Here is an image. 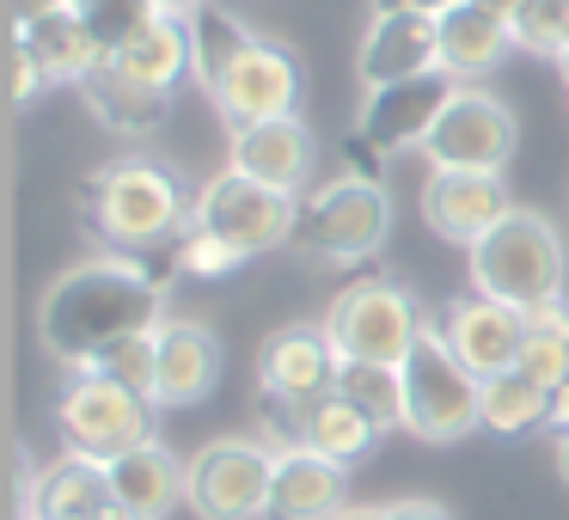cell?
<instances>
[{
    "instance_id": "1",
    "label": "cell",
    "mask_w": 569,
    "mask_h": 520,
    "mask_svg": "<svg viewBox=\"0 0 569 520\" xmlns=\"http://www.w3.org/2000/svg\"><path fill=\"white\" fill-rule=\"evenodd\" d=\"M166 324V282L129 258H87L62 270L38 300V343L50 361L87 373L111 343Z\"/></svg>"
},
{
    "instance_id": "2",
    "label": "cell",
    "mask_w": 569,
    "mask_h": 520,
    "mask_svg": "<svg viewBox=\"0 0 569 520\" xmlns=\"http://www.w3.org/2000/svg\"><path fill=\"white\" fill-rule=\"evenodd\" d=\"M80 214H87V227L104 246L148 251V246H160V239L184 233L197 202L184 197V178L166 160H153V153H123V160L99 166V172L87 178Z\"/></svg>"
},
{
    "instance_id": "3",
    "label": "cell",
    "mask_w": 569,
    "mask_h": 520,
    "mask_svg": "<svg viewBox=\"0 0 569 520\" xmlns=\"http://www.w3.org/2000/svg\"><path fill=\"white\" fill-rule=\"evenodd\" d=\"M471 282H478V294L520 307V312L551 307V300H563L569 251L539 209H515L508 221H496L471 246Z\"/></svg>"
},
{
    "instance_id": "4",
    "label": "cell",
    "mask_w": 569,
    "mask_h": 520,
    "mask_svg": "<svg viewBox=\"0 0 569 520\" xmlns=\"http://www.w3.org/2000/svg\"><path fill=\"white\" fill-rule=\"evenodd\" d=\"M386 233H392V197L368 172H343L300 197L295 251L312 263H361L386 246Z\"/></svg>"
},
{
    "instance_id": "5",
    "label": "cell",
    "mask_w": 569,
    "mask_h": 520,
    "mask_svg": "<svg viewBox=\"0 0 569 520\" xmlns=\"http://www.w3.org/2000/svg\"><path fill=\"white\" fill-rule=\"evenodd\" d=\"M398 373H405V429L417 441H459V434L483 429V380L447 349L435 319Z\"/></svg>"
},
{
    "instance_id": "6",
    "label": "cell",
    "mask_w": 569,
    "mask_h": 520,
    "mask_svg": "<svg viewBox=\"0 0 569 520\" xmlns=\"http://www.w3.org/2000/svg\"><path fill=\"white\" fill-rule=\"evenodd\" d=\"M422 331H429V312H422L398 282H386V276L343 288V294L331 300V312H325V337H331L337 361L405 368Z\"/></svg>"
},
{
    "instance_id": "7",
    "label": "cell",
    "mask_w": 569,
    "mask_h": 520,
    "mask_svg": "<svg viewBox=\"0 0 569 520\" xmlns=\"http://www.w3.org/2000/svg\"><path fill=\"white\" fill-rule=\"evenodd\" d=\"M56 422L68 434V453L99 459V466H111V459H123V453L153 441V404L117 380H99V373H74L62 386Z\"/></svg>"
},
{
    "instance_id": "8",
    "label": "cell",
    "mask_w": 569,
    "mask_h": 520,
    "mask_svg": "<svg viewBox=\"0 0 569 520\" xmlns=\"http://www.w3.org/2000/svg\"><path fill=\"white\" fill-rule=\"evenodd\" d=\"M184 483V508H197V520H258L270 514L276 490V447L251 441V434H221V441L197 447Z\"/></svg>"
},
{
    "instance_id": "9",
    "label": "cell",
    "mask_w": 569,
    "mask_h": 520,
    "mask_svg": "<svg viewBox=\"0 0 569 520\" xmlns=\"http://www.w3.org/2000/svg\"><path fill=\"white\" fill-rule=\"evenodd\" d=\"M197 227H209L214 239H227L233 251L246 258H263L276 246H295V227H300V202L282 197V190H263L251 184L246 172H214L209 184L197 190Z\"/></svg>"
},
{
    "instance_id": "10",
    "label": "cell",
    "mask_w": 569,
    "mask_h": 520,
    "mask_svg": "<svg viewBox=\"0 0 569 520\" xmlns=\"http://www.w3.org/2000/svg\"><path fill=\"white\" fill-rule=\"evenodd\" d=\"M520 123L496 92L483 87H459L453 104L441 111V123L429 129L422 153H429L435 172H502L515 160Z\"/></svg>"
},
{
    "instance_id": "11",
    "label": "cell",
    "mask_w": 569,
    "mask_h": 520,
    "mask_svg": "<svg viewBox=\"0 0 569 520\" xmlns=\"http://www.w3.org/2000/svg\"><path fill=\"white\" fill-rule=\"evenodd\" d=\"M453 74L447 68H435V74L422 80H398V87H373L368 99H361L356 111V141L368 153H405V148H422L429 141V129L441 123V111L453 104Z\"/></svg>"
},
{
    "instance_id": "12",
    "label": "cell",
    "mask_w": 569,
    "mask_h": 520,
    "mask_svg": "<svg viewBox=\"0 0 569 520\" xmlns=\"http://www.w3.org/2000/svg\"><path fill=\"white\" fill-rule=\"evenodd\" d=\"M209 99L221 104V117L233 123V136L251 129V123H276V117H295V104H300V68H295L288 50H276V43L258 38L221 74V87H214Z\"/></svg>"
},
{
    "instance_id": "13",
    "label": "cell",
    "mask_w": 569,
    "mask_h": 520,
    "mask_svg": "<svg viewBox=\"0 0 569 520\" xmlns=\"http://www.w3.org/2000/svg\"><path fill=\"white\" fill-rule=\"evenodd\" d=\"M441 337L478 380H496V373H515L520 356H527V312L502 307L490 294H466L447 307Z\"/></svg>"
},
{
    "instance_id": "14",
    "label": "cell",
    "mask_w": 569,
    "mask_h": 520,
    "mask_svg": "<svg viewBox=\"0 0 569 520\" xmlns=\"http://www.w3.org/2000/svg\"><path fill=\"white\" fill-rule=\"evenodd\" d=\"M515 209L520 202L508 197L502 172H429V184H422V221L447 246H466V251Z\"/></svg>"
},
{
    "instance_id": "15",
    "label": "cell",
    "mask_w": 569,
    "mask_h": 520,
    "mask_svg": "<svg viewBox=\"0 0 569 520\" xmlns=\"http://www.w3.org/2000/svg\"><path fill=\"white\" fill-rule=\"evenodd\" d=\"M258 380L270 404H307L337 386V349L325 324H282L258 349Z\"/></svg>"
},
{
    "instance_id": "16",
    "label": "cell",
    "mask_w": 569,
    "mask_h": 520,
    "mask_svg": "<svg viewBox=\"0 0 569 520\" xmlns=\"http://www.w3.org/2000/svg\"><path fill=\"white\" fill-rule=\"evenodd\" d=\"M441 68V19L429 13H373L368 38H361L356 74L361 87H398V80H422Z\"/></svg>"
},
{
    "instance_id": "17",
    "label": "cell",
    "mask_w": 569,
    "mask_h": 520,
    "mask_svg": "<svg viewBox=\"0 0 569 520\" xmlns=\"http://www.w3.org/2000/svg\"><path fill=\"white\" fill-rule=\"evenodd\" d=\"M270 417L282 422V441L276 447L295 441V447H312L319 459H337V466H356V459L380 441V429H373L337 386L319 398H307V404H270Z\"/></svg>"
},
{
    "instance_id": "18",
    "label": "cell",
    "mask_w": 569,
    "mask_h": 520,
    "mask_svg": "<svg viewBox=\"0 0 569 520\" xmlns=\"http://www.w3.org/2000/svg\"><path fill=\"white\" fill-rule=\"evenodd\" d=\"M233 172H246L251 184L282 190V197L300 202L312 172V136L300 117H276V123H251L233 136Z\"/></svg>"
},
{
    "instance_id": "19",
    "label": "cell",
    "mask_w": 569,
    "mask_h": 520,
    "mask_svg": "<svg viewBox=\"0 0 569 520\" xmlns=\"http://www.w3.org/2000/svg\"><path fill=\"white\" fill-rule=\"evenodd\" d=\"M227 356H221V337L197 319H166L160 324V392L153 404L178 410V404H202L221 380Z\"/></svg>"
},
{
    "instance_id": "20",
    "label": "cell",
    "mask_w": 569,
    "mask_h": 520,
    "mask_svg": "<svg viewBox=\"0 0 569 520\" xmlns=\"http://www.w3.org/2000/svg\"><path fill=\"white\" fill-rule=\"evenodd\" d=\"M343 483L349 466L319 459L312 447H276V490H270V520H331L343 514Z\"/></svg>"
},
{
    "instance_id": "21",
    "label": "cell",
    "mask_w": 569,
    "mask_h": 520,
    "mask_svg": "<svg viewBox=\"0 0 569 520\" xmlns=\"http://www.w3.org/2000/svg\"><path fill=\"white\" fill-rule=\"evenodd\" d=\"M104 478H111V502L123 508V514H136V520H166L172 508H184L190 466L172 453V447L148 441V447H136V453L111 459V466H104Z\"/></svg>"
},
{
    "instance_id": "22",
    "label": "cell",
    "mask_w": 569,
    "mask_h": 520,
    "mask_svg": "<svg viewBox=\"0 0 569 520\" xmlns=\"http://www.w3.org/2000/svg\"><path fill=\"white\" fill-rule=\"evenodd\" d=\"M104 508H117L104 466L99 459H80V453H62L38 471L31 496L19 502V520H92Z\"/></svg>"
},
{
    "instance_id": "23",
    "label": "cell",
    "mask_w": 569,
    "mask_h": 520,
    "mask_svg": "<svg viewBox=\"0 0 569 520\" xmlns=\"http://www.w3.org/2000/svg\"><path fill=\"white\" fill-rule=\"evenodd\" d=\"M104 62H111L123 80H136V87L172 99V87L190 74V26H184V19H166V13H160L136 43H123V50L104 56Z\"/></svg>"
},
{
    "instance_id": "24",
    "label": "cell",
    "mask_w": 569,
    "mask_h": 520,
    "mask_svg": "<svg viewBox=\"0 0 569 520\" xmlns=\"http://www.w3.org/2000/svg\"><path fill=\"white\" fill-rule=\"evenodd\" d=\"M508 50H515V31H508L496 13H483V7H471V0H459L453 13H441V68L453 80L490 74Z\"/></svg>"
},
{
    "instance_id": "25",
    "label": "cell",
    "mask_w": 569,
    "mask_h": 520,
    "mask_svg": "<svg viewBox=\"0 0 569 520\" xmlns=\"http://www.w3.org/2000/svg\"><path fill=\"white\" fill-rule=\"evenodd\" d=\"M13 43H26V50L43 62V74H50V80H68V87H80V80H87L92 68L104 62L99 43L87 38V26L74 19V7H68V13L38 19V26H19Z\"/></svg>"
},
{
    "instance_id": "26",
    "label": "cell",
    "mask_w": 569,
    "mask_h": 520,
    "mask_svg": "<svg viewBox=\"0 0 569 520\" xmlns=\"http://www.w3.org/2000/svg\"><path fill=\"white\" fill-rule=\"evenodd\" d=\"M80 92H87L92 117H99L104 129H117V136H141V129H153L166 117V104H172V99H160V92L136 87V80H123L111 62L92 68V74L80 80Z\"/></svg>"
},
{
    "instance_id": "27",
    "label": "cell",
    "mask_w": 569,
    "mask_h": 520,
    "mask_svg": "<svg viewBox=\"0 0 569 520\" xmlns=\"http://www.w3.org/2000/svg\"><path fill=\"white\" fill-rule=\"evenodd\" d=\"M184 26H190V74H197L209 92L221 87L227 68H233L239 56L251 50V43H258L233 13H227V7H214V0H209V7H197V13L184 19Z\"/></svg>"
},
{
    "instance_id": "28",
    "label": "cell",
    "mask_w": 569,
    "mask_h": 520,
    "mask_svg": "<svg viewBox=\"0 0 569 520\" xmlns=\"http://www.w3.org/2000/svg\"><path fill=\"white\" fill-rule=\"evenodd\" d=\"M337 392L373 422V429H405V373L373 368V361H337Z\"/></svg>"
},
{
    "instance_id": "29",
    "label": "cell",
    "mask_w": 569,
    "mask_h": 520,
    "mask_svg": "<svg viewBox=\"0 0 569 520\" xmlns=\"http://www.w3.org/2000/svg\"><path fill=\"white\" fill-rule=\"evenodd\" d=\"M545 417H551V392L532 386L520 368L483 380V429L490 434H527V429H539Z\"/></svg>"
},
{
    "instance_id": "30",
    "label": "cell",
    "mask_w": 569,
    "mask_h": 520,
    "mask_svg": "<svg viewBox=\"0 0 569 520\" xmlns=\"http://www.w3.org/2000/svg\"><path fill=\"white\" fill-rule=\"evenodd\" d=\"M74 19L87 26V38L99 43V56H117L123 43H136L141 31L160 19L153 0H74Z\"/></svg>"
},
{
    "instance_id": "31",
    "label": "cell",
    "mask_w": 569,
    "mask_h": 520,
    "mask_svg": "<svg viewBox=\"0 0 569 520\" xmlns=\"http://www.w3.org/2000/svg\"><path fill=\"white\" fill-rule=\"evenodd\" d=\"M87 373L129 386V392H141V398L153 404V392H160V331H141V337H123V343H111Z\"/></svg>"
},
{
    "instance_id": "32",
    "label": "cell",
    "mask_w": 569,
    "mask_h": 520,
    "mask_svg": "<svg viewBox=\"0 0 569 520\" xmlns=\"http://www.w3.org/2000/svg\"><path fill=\"white\" fill-rule=\"evenodd\" d=\"M508 31H515V50L563 62L569 56V0H520V13Z\"/></svg>"
},
{
    "instance_id": "33",
    "label": "cell",
    "mask_w": 569,
    "mask_h": 520,
    "mask_svg": "<svg viewBox=\"0 0 569 520\" xmlns=\"http://www.w3.org/2000/svg\"><path fill=\"white\" fill-rule=\"evenodd\" d=\"M239 263H246V251H233L227 239H214L209 227L190 221L184 233H178V270L197 276V282H202V276H233Z\"/></svg>"
},
{
    "instance_id": "34",
    "label": "cell",
    "mask_w": 569,
    "mask_h": 520,
    "mask_svg": "<svg viewBox=\"0 0 569 520\" xmlns=\"http://www.w3.org/2000/svg\"><path fill=\"white\" fill-rule=\"evenodd\" d=\"M43 87H50V74H43V62L26 50V43H13V99H19V104H31Z\"/></svg>"
},
{
    "instance_id": "35",
    "label": "cell",
    "mask_w": 569,
    "mask_h": 520,
    "mask_svg": "<svg viewBox=\"0 0 569 520\" xmlns=\"http://www.w3.org/2000/svg\"><path fill=\"white\" fill-rule=\"evenodd\" d=\"M386 514H392V520H453L441 502H429V496H405V502H392Z\"/></svg>"
},
{
    "instance_id": "36",
    "label": "cell",
    "mask_w": 569,
    "mask_h": 520,
    "mask_svg": "<svg viewBox=\"0 0 569 520\" xmlns=\"http://www.w3.org/2000/svg\"><path fill=\"white\" fill-rule=\"evenodd\" d=\"M380 13H429V19H441V13H453L459 0H373Z\"/></svg>"
},
{
    "instance_id": "37",
    "label": "cell",
    "mask_w": 569,
    "mask_h": 520,
    "mask_svg": "<svg viewBox=\"0 0 569 520\" xmlns=\"http://www.w3.org/2000/svg\"><path fill=\"white\" fill-rule=\"evenodd\" d=\"M74 0H13V19L19 26H38V19H50V13H68Z\"/></svg>"
},
{
    "instance_id": "38",
    "label": "cell",
    "mask_w": 569,
    "mask_h": 520,
    "mask_svg": "<svg viewBox=\"0 0 569 520\" xmlns=\"http://www.w3.org/2000/svg\"><path fill=\"white\" fill-rule=\"evenodd\" d=\"M545 422H551L557 434H569V380H563V386H557V392H551V417H545Z\"/></svg>"
},
{
    "instance_id": "39",
    "label": "cell",
    "mask_w": 569,
    "mask_h": 520,
    "mask_svg": "<svg viewBox=\"0 0 569 520\" xmlns=\"http://www.w3.org/2000/svg\"><path fill=\"white\" fill-rule=\"evenodd\" d=\"M471 7H483V13H496L502 26H515V13H520V0H471Z\"/></svg>"
},
{
    "instance_id": "40",
    "label": "cell",
    "mask_w": 569,
    "mask_h": 520,
    "mask_svg": "<svg viewBox=\"0 0 569 520\" xmlns=\"http://www.w3.org/2000/svg\"><path fill=\"white\" fill-rule=\"evenodd\" d=\"M153 7H160L166 19H190L197 7H209V0H153Z\"/></svg>"
},
{
    "instance_id": "41",
    "label": "cell",
    "mask_w": 569,
    "mask_h": 520,
    "mask_svg": "<svg viewBox=\"0 0 569 520\" xmlns=\"http://www.w3.org/2000/svg\"><path fill=\"white\" fill-rule=\"evenodd\" d=\"M331 520H392L386 508H368V502H349L343 514H331Z\"/></svg>"
},
{
    "instance_id": "42",
    "label": "cell",
    "mask_w": 569,
    "mask_h": 520,
    "mask_svg": "<svg viewBox=\"0 0 569 520\" xmlns=\"http://www.w3.org/2000/svg\"><path fill=\"white\" fill-rule=\"evenodd\" d=\"M557 471H563V483H569V434H557Z\"/></svg>"
},
{
    "instance_id": "43",
    "label": "cell",
    "mask_w": 569,
    "mask_h": 520,
    "mask_svg": "<svg viewBox=\"0 0 569 520\" xmlns=\"http://www.w3.org/2000/svg\"><path fill=\"white\" fill-rule=\"evenodd\" d=\"M92 520H136V514H123V508H104V514H92Z\"/></svg>"
},
{
    "instance_id": "44",
    "label": "cell",
    "mask_w": 569,
    "mask_h": 520,
    "mask_svg": "<svg viewBox=\"0 0 569 520\" xmlns=\"http://www.w3.org/2000/svg\"><path fill=\"white\" fill-rule=\"evenodd\" d=\"M557 68H563V80H569V56H563V62H557Z\"/></svg>"
}]
</instances>
